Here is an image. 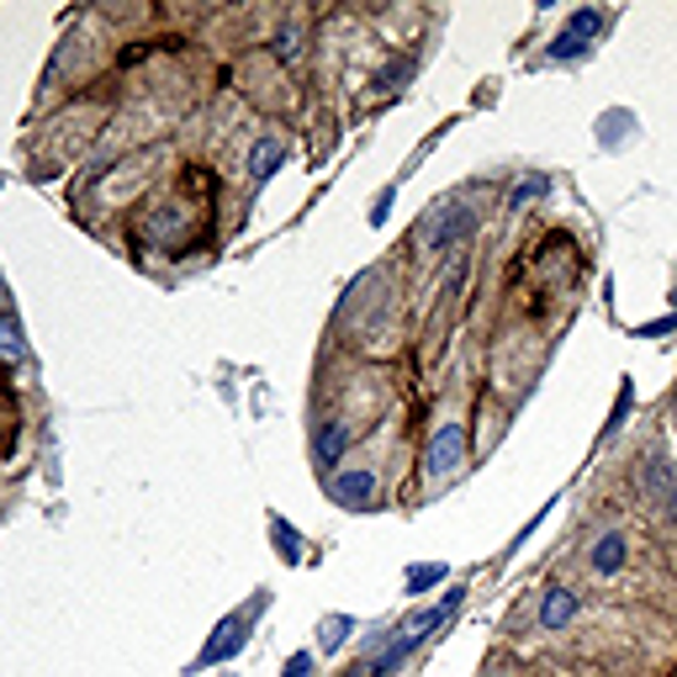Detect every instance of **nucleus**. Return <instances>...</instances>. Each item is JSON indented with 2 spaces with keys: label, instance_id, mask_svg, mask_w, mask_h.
Returning <instances> with one entry per match:
<instances>
[{
  "label": "nucleus",
  "instance_id": "obj_22",
  "mask_svg": "<svg viewBox=\"0 0 677 677\" xmlns=\"http://www.w3.org/2000/svg\"><path fill=\"white\" fill-rule=\"evenodd\" d=\"M656 508H662V519H667V524H677V487H667V493L656 498Z\"/></svg>",
  "mask_w": 677,
  "mask_h": 677
},
{
  "label": "nucleus",
  "instance_id": "obj_7",
  "mask_svg": "<svg viewBox=\"0 0 677 677\" xmlns=\"http://www.w3.org/2000/svg\"><path fill=\"white\" fill-rule=\"evenodd\" d=\"M577 614H583V603H577V593H572V588L551 583V588L540 593V630H551V635H556V630H566Z\"/></svg>",
  "mask_w": 677,
  "mask_h": 677
},
{
  "label": "nucleus",
  "instance_id": "obj_6",
  "mask_svg": "<svg viewBox=\"0 0 677 677\" xmlns=\"http://www.w3.org/2000/svg\"><path fill=\"white\" fill-rule=\"evenodd\" d=\"M350 440H354L350 424H339V418L318 424V429H313V461L328 466V476H334L339 472V461H345V450H350Z\"/></svg>",
  "mask_w": 677,
  "mask_h": 677
},
{
  "label": "nucleus",
  "instance_id": "obj_21",
  "mask_svg": "<svg viewBox=\"0 0 677 677\" xmlns=\"http://www.w3.org/2000/svg\"><path fill=\"white\" fill-rule=\"evenodd\" d=\"M392 202H397V191H392V185H386L382 196H376V206H371V228H382L386 217H392Z\"/></svg>",
  "mask_w": 677,
  "mask_h": 677
},
{
  "label": "nucleus",
  "instance_id": "obj_14",
  "mask_svg": "<svg viewBox=\"0 0 677 677\" xmlns=\"http://www.w3.org/2000/svg\"><path fill=\"white\" fill-rule=\"evenodd\" d=\"M270 545H275V556L286 561V566H296V561H302V534H296L281 514L270 519Z\"/></svg>",
  "mask_w": 677,
  "mask_h": 677
},
{
  "label": "nucleus",
  "instance_id": "obj_24",
  "mask_svg": "<svg viewBox=\"0 0 677 677\" xmlns=\"http://www.w3.org/2000/svg\"><path fill=\"white\" fill-rule=\"evenodd\" d=\"M493 677H508V673H493Z\"/></svg>",
  "mask_w": 677,
  "mask_h": 677
},
{
  "label": "nucleus",
  "instance_id": "obj_25",
  "mask_svg": "<svg viewBox=\"0 0 677 677\" xmlns=\"http://www.w3.org/2000/svg\"><path fill=\"white\" fill-rule=\"evenodd\" d=\"M673 302H677V292H673Z\"/></svg>",
  "mask_w": 677,
  "mask_h": 677
},
{
  "label": "nucleus",
  "instance_id": "obj_18",
  "mask_svg": "<svg viewBox=\"0 0 677 677\" xmlns=\"http://www.w3.org/2000/svg\"><path fill=\"white\" fill-rule=\"evenodd\" d=\"M413 69H418V64H413V59H392V64H386V69H382V75H376V86H382V90L408 86V80H413Z\"/></svg>",
  "mask_w": 677,
  "mask_h": 677
},
{
  "label": "nucleus",
  "instance_id": "obj_5",
  "mask_svg": "<svg viewBox=\"0 0 677 677\" xmlns=\"http://www.w3.org/2000/svg\"><path fill=\"white\" fill-rule=\"evenodd\" d=\"M630 566V534L624 530H603L588 545V572L593 577H619Z\"/></svg>",
  "mask_w": 677,
  "mask_h": 677
},
{
  "label": "nucleus",
  "instance_id": "obj_20",
  "mask_svg": "<svg viewBox=\"0 0 677 677\" xmlns=\"http://www.w3.org/2000/svg\"><path fill=\"white\" fill-rule=\"evenodd\" d=\"M313 667H318V656H313V651H296L292 662L281 667V677H313Z\"/></svg>",
  "mask_w": 677,
  "mask_h": 677
},
{
  "label": "nucleus",
  "instance_id": "obj_11",
  "mask_svg": "<svg viewBox=\"0 0 677 677\" xmlns=\"http://www.w3.org/2000/svg\"><path fill=\"white\" fill-rule=\"evenodd\" d=\"M302 54H307V27L302 22H286V27L270 37V59L275 64H296Z\"/></svg>",
  "mask_w": 677,
  "mask_h": 677
},
{
  "label": "nucleus",
  "instance_id": "obj_12",
  "mask_svg": "<svg viewBox=\"0 0 677 677\" xmlns=\"http://www.w3.org/2000/svg\"><path fill=\"white\" fill-rule=\"evenodd\" d=\"M641 487H646L651 498H662L667 487H677V466L667 455H646V461H641Z\"/></svg>",
  "mask_w": 677,
  "mask_h": 677
},
{
  "label": "nucleus",
  "instance_id": "obj_1",
  "mask_svg": "<svg viewBox=\"0 0 677 677\" xmlns=\"http://www.w3.org/2000/svg\"><path fill=\"white\" fill-rule=\"evenodd\" d=\"M266 609H270V593H255V603H244L238 614L217 619V624H212V635H206V646L196 651V662H191V673H206V667H217V662L238 656V651L249 646V619L266 614Z\"/></svg>",
  "mask_w": 677,
  "mask_h": 677
},
{
  "label": "nucleus",
  "instance_id": "obj_16",
  "mask_svg": "<svg viewBox=\"0 0 677 677\" xmlns=\"http://www.w3.org/2000/svg\"><path fill=\"white\" fill-rule=\"evenodd\" d=\"M534 196H551V176H524L519 185H514V196H508V212H519L524 202H534Z\"/></svg>",
  "mask_w": 677,
  "mask_h": 677
},
{
  "label": "nucleus",
  "instance_id": "obj_15",
  "mask_svg": "<svg viewBox=\"0 0 677 677\" xmlns=\"http://www.w3.org/2000/svg\"><path fill=\"white\" fill-rule=\"evenodd\" d=\"M350 635H354V614H328L324 624H318V651L350 646Z\"/></svg>",
  "mask_w": 677,
  "mask_h": 677
},
{
  "label": "nucleus",
  "instance_id": "obj_17",
  "mask_svg": "<svg viewBox=\"0 0 677 677\" xmlns=\"http://www.w3.org/2000/svg\"><path fill=\"white\" fill-rule=\"evenodd\" d=\"M630 403H635V386L624 382V386H619V403H614V413H609V424H603V440H614L619 429H624V418H630Z\"/></svg>",
  "mask_w": 677,
  "mask_h": 677
},
{
  "label": "nucleus",
  "instance_id": "obj_8",
  "mask_svg": "<svg viewBox=\"0 0 677 677\" xmlns=\"http://www.w3.org/2000/svg\"><path fill=\"white\" fill-rule=\"evenodd\" d=\"M281 165H286V144L281 138H255V148H249V180L266 185Z\"/></svg>",
  "mask_w": 677,
  "mask_h": 677
},
{
  "label": "nucleus",
  "instance_id": "obj_23",
  "mask_svg": "<svg viewBox=\"0 0 677 677\" xmlns=\"http://www.w3.org/2000/svg\"><path fill=\"white\" fill-rule=\"evenodd\" d=\"M635 334H641V339H656V334H677V318H662V324H641Z\"/></svg>",
  "mask_w": 677,
  "mask_h": 677
},
{
  "label": "nucleus",
  "instance_id": "obj_10",
  "mask_svg": "<svg viewBox=\"0 0 677 677\" xmlns=\"http://www.w3.org/2000/svg\"><path fill=\"white\" fill-rule=\"evenodd\" d=\"M593 54V37H583V32L561 27L556 37H551V48H545V59L551 64H583Z\"/></svg>",
  "mask_w": 677,
  "mask_h": 677
},
{
  "label": "nucleus",
  "instance_id": "obj_4",
  "mask_svg": "<svg viewBox=\"0 0 677 677\" xmlns=\"http://www.w3.org/2000/svg\"><path fill=\"white\" fill-rule=\"evenodd\" d=\"M376 493H382V482H376L371 466H345V472L328 476V498L339 508H350V514H365L376 503Z\"/></svg>",
  "mask_w": 677,
  "mask_h": 677
},
{
  "label": "nucleus",
  "instance_id": "obj_3",
  "mask_svg": "<svg viewBox=\"0 0 677 677\" xmlns=\"http://www.w3.org/2000/svg\"><path fill=\"white\" fill-rule=\"evenodd\" d=\"M466 450H472V435H466V424H440L435 435H429V444H424V466H429V476H455L461 466H466Z\"/></svg>",
  "mask_w": 677,
  "mask_h": 677
},
{
  "label": "nucleus",
  "instance_id": "obj_9",
  "mask_svg": "<svg viewBox=\"0 0 677 677\" xmlns=\"http://www.w3.org/2000/svg\"><path fill=\"white\" fill-rule=\"evenodd\" d=\"M27 334L16 324V313H0V371H11V365H27Z\"/></svg>",
  "mask_w": 677,
  "mask_h": 677
},
{
  "label": "nucleus",
  "instance_id": "obj_2",
  "mask_svg": "<svg viewBox=\"0 0 677 677\" xmlns=\"http://www.w3.org/2000/svg\"><path fill=\"white\" fill-rule=\"evenodd\" d=\"M472 234H476L472 206H440V212H429V223H418V249L424 255H444V249L466 244Z\"/></svg>",
  "mask_w": 677,
  "mask_h": 677
},
{
  "label": "nucleus",
  "instance_id": "obj_13",
  "mask_svg": "<svg viewBox=\"0 0 677 677\" xmlns=\"http://www.w3.org/2000/svg\"><path fill=\"white\" fill-rule=\"evenodd\" d=\"M444 577H450V566H444V561H429V566H408V577H403V593H408V598H424L429 588H440Z\"/></svg>",
  "mask_w": 677,
  "mask_h": 677
},
{
  "label": "nucleus",
  "instance_id": "obj_19",
  "mask_svg": "<svg viewBox=\"0 0 677 677\" xmlns=\"http://www.w3.org/2000/svg\"><path fill=\"white\" fill-rule=\"evenodd\" d=\"M566 27H572V32H583V37H598V32H603V11L583 5V11H572V16H566Z\"/></svg>",
  "mask_w": 677,
  "mask_h": 677
}]
</instances>
